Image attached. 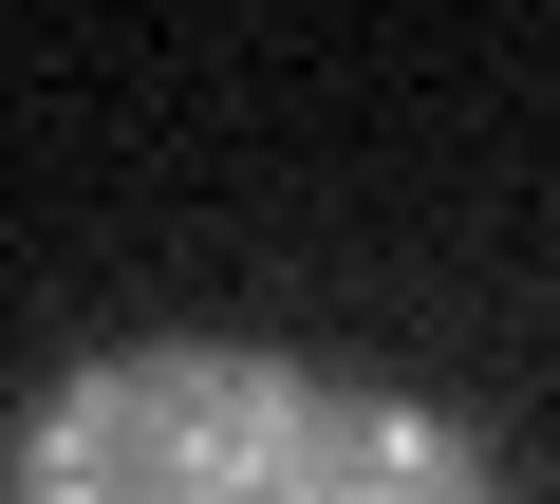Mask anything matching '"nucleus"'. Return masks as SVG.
Segmentation results:
<instances>
[{"mask_svg": "<svg viewBox=\"0 0 560 504\" xmlns=\"http://www.w3.org/2000/svg\"><path fill=\"white\" fill-rule=\"evenodd\" d=\"M0 504H523L448 392H374L280 337H113L0 430Z\"/></svg>", "mask_w": 560, "mask_h": 504, "instance_id": "1", "label": "nucleus"}]
</instances>
